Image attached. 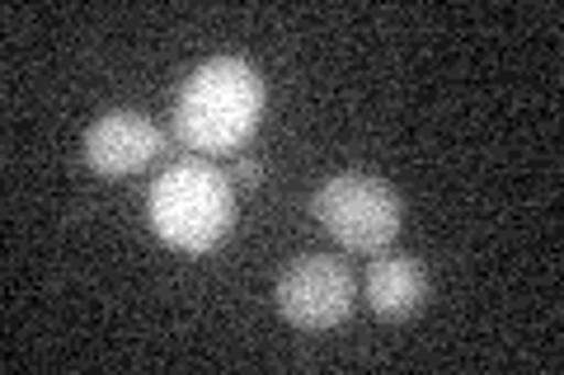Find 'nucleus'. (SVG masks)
<instances>
[{
  "label": "nucleus",
  "mask_w": 564,
  "mask_h": 375,
  "mask_svg": "<svg viewBox=\"0 0 564 375\" xmlns=\"http://www.w3.org/2000/svg\"><path fill=\"white\" fill-rule=\"evenodd\" d=\"M263 118V76L245 57H212L193 66V76L174 95L170 128L188 151L236 155L250 146Z\"/></svg>",
  "instance_id": "nucleus-1"
},
{
  "label": "nucleus",
  "mask_w": 564,
  "mask_h": 375,
  "mask_svg": "<svg viewBox=\"0 0 564 375\" xmlns=\"http://www.w3.org/2000/svg\"><path fill=\"white\" fill-rule=\"evenodd\" d=\"M151 230L180 254H212L236 225V184L212 159H174L151 184Z\"/></svg>",
  "instance_id": "nucleus-2"
},
{
  "label": "nucleus",
  "mask_w": 564,
  "mask_h": 375,
  "mask_svg": "<svg viewBox=\"0 0 564 375\" xmlns=\"http://www.w3.org/2000/svg\"><path fill=\"white\" fill-rule=\"evenodd\" d=\"M311 211L348 254H381V249H391L400 235V221H404L400 192L386 184V178L362 174V169L329 174L325 184L315 188Z\"/></svg>",
  "instance_id": "nucleus-3"
},
{
  "label": "nucleus",
  "mask_w": 564,
  "mask_h": 375,
  "mask_svg": "<svg viewBox=\"0 0 564 375\" xmlns=\"http://www.w3.org/2000/svg\"><path fill=\"white\" fill-rule=\"evenodd\" d=\"M278 315L292 329H334L352 315L358 300V277L352 267L334 254H302L282 267L278 277Z\"/></svg>",
  "instance_id": "nucleus-4"
},
{
  "label": "nucleus",
  "mask_w": 564,
  "mask_h": 375,
  "mask_svg": "<svg viewBox=\"0 0 564 375\" xmlns=\"http://www.w3.org/2000/svg\"><path fill=\"white\" fill-rule=\"evenodd\" d=\"M165 155V128L137 109H109L85 132V165L99 178H128Z\"/></svg>",
  "instance_id": "nucleus-5"
},
{
  "label": "nucleus",
  "mask_w": 564,
  "mask_h": 375,
  "mask_svg": "<svg viewBox=\"0 0 564 375\" xmlns=\"http://www.w3.org/2000/svg\"><path fill=\"white\" fill-rule=\"evenodd\" d=\"M362 296H367V306H372V315H381V319H410L423 310V300H429V267L414 254L381 249L377 263L367 267V277H362Z\"/></svg>",
  "instance_id": "nucleus-6"
},
{
  "label": "nucleus",
  "mask_w": 564,
  "mask_h": 375,
  "mask_svg": "<svg viewBox=\"0 0 564 375\" xmlns=\"http://www.w3.org/2000/svg\"><path fill=\"white\" fill-rule=\"evenodd\" d=\"M259 178H263L259 159H250V155H245V159H236V169H231V184H236V188H245V192H250V188H259Z\"/></svg>",
  "instance_id": "nucleus-7"
}]
</instances>
